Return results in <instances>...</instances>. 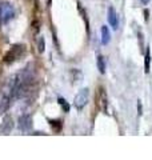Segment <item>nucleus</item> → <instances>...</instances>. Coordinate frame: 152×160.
<instances>
[{
	"label": "nucleus",
	"instance_id": "2eb2a0df",
	"mask_svg": "<svg viewBox=\"0 0 152 160\" xmlns=\"http://www.w3.org/2000/svg\"><path fill=\"white\" fill-rule=\"evenodd\" d=\"M140 2L143 3V4H148V3H149V0H140Z\"/></svg>",
	"mask_w": 152,
	"mask_h": 160
},
{
	"label": "nucleus",
	"instance_id": "f03ea898",
	"mask_svg": "<svg viewBox=\"0 0 152 160\" xmlns=\"http://www.w3.org/2000/svg\"><path fill=\"white\" fill-rule=\"evenodd\" d=\"M15 16L13 6L7 2H0V24H6Z\"/></svg>",
	"mask_w": 152,
	"mask_h": 160
},
{
	"label": "nucleus",
	"instance_id": "dca6fc26",
	"mask_svg": "<svg viewBox=\"0 0 152 160\" xmlns=\"http://www.w3.org/2000/svg\"><path fill=\"white\" fill-rule=\"evenodd\" d=\"M32 135H45L44 132H35V133H32Z\"/></svg>",
	"mask_w": 152,
	"mask_h": 160
},
{
	"label": "nucleus",
	"instance_id": "7ed1b4c3",
	"mask_svg": "<svg viewBox=\"0 0 152 160\" xmlns=\"http://www.w3.org/2000/svg\"><path fill=\"white\" fill-rule=\"evenodd\" d=\"M88 98H89V89L88 88H83L78 92V95L75 96L73 100V106L76 109H83L88 103Z\"/></svg>",
	"mask_w": 152,
	"mask_h": 160
},
{
	"label": "nucleus",
	"instance_id": "39448f33",
	"mask_svg": "<svg viewBox=\"0 0 152 160\" xmlns=\"http://www.w3.org/2000/svg\"><path fill=\"white\" fill-rule=\"evenodd\" d=\"M18 127H19L20 131L28 132L29 129L32 128V119H31V116L27 115V113L22 115V116L19 118V120H18Z\"/></svg>",
	"mask_w": 152,
	"mask_h": 160
},
{
	"label": "nucleus",
	"instance_id": "0eeeda50",
	"mask_svg": "<svg viewBox=\"0 0 152 160\" xmlns=\"http://www.w3.org/2000/svg\"><path fill=\"white\" fill-rule=\"evenodd\" d=\"M12 98L9 96V95H6V93H3V96L2 99H0V115H4L6 113L9 107H11V103H12Z\"/></svg>",
	"mask_w": 152,
	"mask_h": 160
},
{
	"label": "nucleus",
	"instance_id": "9d476101",
	"mask_svg": "<svg viewBox=\"0 0 152 160\" xmlns=\"http://www.w3.org/2000/svg\"><path fill=\"white\" fill-rule=\"evenodd\" d=\"M98 69H99L100 73L105 72V60H104V58L101 56V55L98 56Z\"/></svg>",
	"mask_w": 152,
	"mask_h": 160
},
{
	"label": "nucleus",
	"instance_id": "f8f14e48",
	"mask_svg": "<svg viewBox=\"0 0 152 160\" xmlns=\"http://www.w3.org/2000/svg\"><path fill=\"white\" fill-rule=\"evenodd\" d=\"M58 102H59L60 106H62V108H63V111H64V112H69V104L65 102L63 98H59V99H58Z\"/></svg>",
	"mask_w": 152,
	"mask_h": 160
},
{
	"label": "nucleus",
	"instance_id": "20e7f679",
	"mask_svg": "<svg viewBox=\"0 0 152 160\" xmlns=\"http://www.w3.org/2000/svg\"><path fill=\"white\" fill-rule=\"evenodd\" d=\"M96 104H98L99 109L101 111H107V106H108V102H107V93H105V89L103 87H99L98 88V92H96Z\"/></svg>",
	"mask_w": 152,
	"mask_h": 160
},
{
	"label": "nucleus",
	"instance_id": "423d86ee",
	"mask_svg": "<svg viewBox=\"0 0 152 160\" xmlns=\"http://www.w3.org/2000/svg\"><path fill=\"white\" fill-rule=\"evenodd\" d=\"M13 129V119L11 116H6L0 124V135H9Z\"/></svg>",
	"mask_w": 152,
	"mask_h": 160
},
{
	"label": "nucleus",
	"instance_id": "4468645a",
	"mask_svg": "<svg viewBox=\"0 0 152 160\" xmlns=\"http://www.w3.org/2000/svg\"><path fill=\"white\" fill-rule=\"evenodd\" d=\"M149 62H151V55H149V48L145 51V72H149Z\"/></svg>",
	"mask_w": 152,
	"mask_h": 160
},
{
	"label": "nucleus",
	"instance_id": "6e6552de",
	"mask_svg": "<svg viewBox=\"0 0 152 160\" xmlns=\"http://www.w3.org/2000/svg\"><path fill=\"white\" fill-rule=\"evenodd\" d=\"M108 23L111 24V27L114 29H118L119 26V20H118V15H116V11L114 7L108 8Z\"/></svg>",
	"mask_w": 152,
	"mask_h": 160
},
{
	"label": "nucleus",
	"instance_id": "1a4fd4ad",
	"mask_svg": "<svg viewBox=\"0 0 152 160\" xmlns=\"http://www.w3.org/2000/svg\"><path fill=\"white\" fill-rule=\"evenodd\" d=\"M111 40V33L107 26H101V44L107 46Z\"/></svg>",
	"mask_w": 152,
	"mask_h": 160
},
{
	"label": "nucleus",
	"instance_id": "ddd939ff",
	"mask_svg": "<svg viewBox=\"0 0 152 160\" xmlns=\"http://www.w3.org/2000/svg\"><path fill=\"white\" fill-rule=\"evenodd\" d=\"M38 48H39V52H40V53L44 52L45 43H44V38H43V36H39V39H38Z\"/></svg>",
	"mask_w": 152,
	"mask_h": 160
},
{
	"label": "nucleus",
	"instance_id": "f257e3e1",
	"mask_svg": "<svg viewBox=\"0 0 152 160\" xmlns=\"http://www.w3.org/2000/svg\"><path fill=\"white\" fill-rule=\"evenodd\" d=\"M25 53V46L23 44H15L9 48V51L4 55V63L6 64H12L16 60H20Z\"/></svg>",
	"mask_w": 152,
	"mask_h": 160
},
{
	"label": "nucleus",
	"instance_id": "9b49d317",
	"mask_svg": "<svg viewBox=\"0 0 152 160\" xmlns=\"http://www.w3.org/2000/svg\"><path fill=\"white\" fill-rule=\"evenodd\" d=\"M49 124H51V127L53 128L55 132L60 131V128H62V123H60V120H49Z\"/></svg>",
	"mask_w": 152,
	"mask_h": 160
}]
</instances>
